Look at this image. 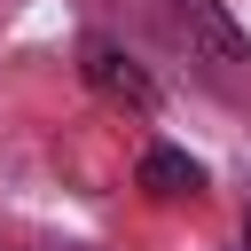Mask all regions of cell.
<instances>
[{"mask_svg": "<svg viewBox=\"0 0 251 251\" xmlns=\"http://www.w3.org/2000/svg\"><path fill=\"white\" fill-rule=\"evenodd\" d=\"M243 251H251V212H243Z\"/></svg>", "mask_w": 251, "mask_h": 251, "instance_id": "cell-4", "label": "cell"}, {"mask_svg": "<svg viewBox=\"0 0 251 251\" xmlns=\"http://www.w3.org/2000/svg\"><path fill=\"white\" fill-rule=\"evenodd\" d=\"M78 71L102 102H126V110H157V78L118 47V39H78Z\"/></svg>", "mask_w": 251, "mask_h": 251, "instance_id": "cell-1", "label": "cell"}, {"mask_svg": "<svg viewBox=\"0 0 251 251\" xmlns=\"http://www.w3.org/2000/svg\"><path fill=\"white\" fill-rule=\"evenodd\" d=\"M141 188L165 196V204H173V196H196V188H204V165L180 157V149H149V157H141Z\"/></svg>", "mask_w": 251, "mask_h": 251, "instance_id": "cell-3", "label": "cell"}, {"mask_svg": "<svg viewBox=\"0 0 251 251\" xmlns=\"http://www.w3.org/2000/svg\"><path fill=\"white\" fill-rule=\"evenodd\" d=\"M173 16H180V31H188V47L212 55V71H235V63H243V31L220 16V0H173Z\"/></svg>", "mask_w": 251, "mask_h": 251, "instance_id": "cell-2", "label": "cell"}]
</instances>
